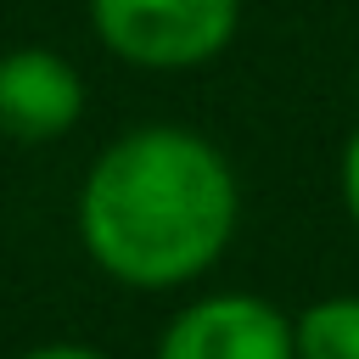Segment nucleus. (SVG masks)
Instances as JSON below:
<instances>
[{
    "instance_id": "f03ea898",
    "label": "nucleus",
    "mask_w": 359,
    "mask_h": 359,
    "mask_svg": "<svg viewBox=\"0 0 359 359\" xmlns=\"http://www.w3.org/2000/svg\"><path fill=\"white\" fill-rule=\"evenodd\" d=\"M90 28L129 67L185 73L236 39L241 0H90Z\"/></svg>"
},
{
    "instance_id": "7ed1b4c3",
    "label": "nucleus",
    "mask_w": 359,
    "mask_h": 359,
    "mask_svg": "<svg viewBox=\"0 0 359 359\" xmlns=\"http://www.w3.org/2000/svg\"><path fill=\"white\" fill-rule=\"evenodd\" d=\"M157 359H297V342L292 320L269 297L213 292L168 320Z\"/></svg>"
},
{
    "instance_id": "423d86ee",
    "label": "nucleus",
    "mask_w": 359,
    "mask_h": 359,
    "mask_svg": "<svg viewBox=\"0 0 359 359\" xmlns=\"http://www.w3.org/2000/svg\"><path fill=\"white\" fill-rule=\"evenodd\" d=\"M337 185H342V208H348V219H353V230H359V129H353V135H348V146H342Z\"/></svg>"
},
{
    "instance_id": "f257e3e1",
    "label": "nucleus",
    "mask_w": 359,
    "mask_h": 359,
    "mask_svg": "<svg viewBox=\"0 0 359 359\" xmlns=\"http://www.w3.org/2000/svg\"><path fill=\"white\" fill-rule=\"evenodd\" d=\"M241 219L230 157L180 123L118 135L79 185V241L123 286L168 292L208 275Z\"/></svg>"
},
{
    "instance_id": "0eeeda50",
    "label": "nucleus",
    "mask_w": 359,
    "mask_h": 359,
    "mask_svg": "<svg viewBox=\"0 0 359 359\" xmlns=\"http://www.w3.org/2000/svg\"><path fill=\"white\" fill-rule=\"evenodd\" d=\"M22 359H107V353L84 348V342H45V348H28Z\"/></svg>"
},
{
    "instance_id": "39448f33",
    "label": "nucleus",
    "mask_w": 359,
    "mask_h": 359,
    "mask_svg": "<svg viewBox=\"0 0 359 359\" xmlns=\"http://www.w3.org/2000/svg\"><path fill=\"white\" fill-rule=\"evenodd\" d=\"M292 342H297V359H359V297L337 292L309 303L292 320Z\"/></svg>"
},
{
    "instance_id": "20e7f679",
    "label": "nucleus",
    "mask_w": 359,
    "mask_h": 359,
    "mask_svg": "<svg viewBox=\"0 0 359 359\" xmlns=\"http://www.w3.org/2000/svg\"><path fill=\"white\" fill-rule=\"evenodd\" d=\"M84 118V79L50 45L0 50V135L11 140H56Z\"/></svg>"
}]
</instances>
